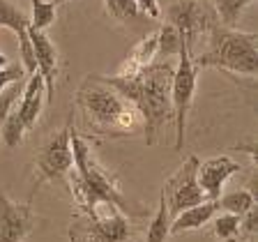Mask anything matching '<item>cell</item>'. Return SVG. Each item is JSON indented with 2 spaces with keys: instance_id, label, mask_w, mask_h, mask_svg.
Segmentation results:
<instances>
[{
  "instance_id": "cell-1",
  "label": "cell",
  "mask_w": 258,
  "mask_h": 242,
  "mask_svg": "<svg viewBox=\"0 0 258 242\" xmlns=\"http://www.w3.org/2000/svg\"><path fill=\"white\" fill-rule=\"evenodd\" d=\"M72 152H74V166H72L70 175H67V183H70V192L74 194L76 205H79V212L92 217L97 215L99 208H118L122 210L124 215L129 217H143L148 215V210H134L132 203L122 196L118 187V177L108 173L106 168L99 164V159L95 157V150L88 139H83L81 134L74 132V125H72Z\"/></svg>"
},
{
  "instance_id": "cell-2",
  "label": "cell",
  "mask_w": 258,
  "mask_h": 242,
  "mask_svg": "<svg viewBox=\"0 0 258 242\" xmlns=\"http://www.w3.org/2000/svg\"><path fill=\"white\" fill-rule=\"evenodd\" d=\"M104 83L118 90L132 106L139 111L143 120L145 143L155 145L159 129L173 120V104H171V81H173V65L171 63H152L141 74L124 79V76H99Z\"/></svg>"
},
{
  "instance_id": "cell-3",
  "label": "cell",
  "mask_w": 258,
  "mask_h": 242,
  "mask_svg": "<svg viewBox=\"0 0 258 242\" xmlns=\"http://www.w3.org/2000/svg\"><path fill=\"white\" fill-rule=\"evenodd\" d=\"M76 104L88 120V127L102 136H132L143 132V120L139 111L104 83L99 76H88L76 92Z\"/></svg>"
},
{
  "instance_id": "cell-4",
  "label": "cell",
  "mask_w": 258,
  "mask_h": 242,
  "mask_svg": "<svg viewBox=\"0 0 258 242\" xmlns=\"http://www.w3.org/2000/svg\"><path fill=\"white\" fill-rule=\"evenodd\" d=\"M210 48L203 55L194 58L196 67H217L221 72L253 79L258 70V46L256 32H242L237 28L208 26Z\"/></svg>"
},
{
  "instance_id": "cell-5",
  "label": "cell",
  "mask_w": 258,
  "mask_h": 242,
  "mask_svg": "<svg viewBox=\"0 0 258 242\" xmlns=\"http://www.w3.org/2000/svg\"><path fill=\"white\" fill-rule=\"evenodd\" d=\"M70 242H139V228L118 208H106L104 215L97 210L92 217L76 212L70 224Z\"/></svg>"
},
{
  "instance_id": "cell-6",
  "label": "cell",
  "mask_w": 258,
  "mask_h": 242,
  "mask_svg": "<svg viewBox=\"0 0 258 242\" xmlns=\"http://www.w3.org/2000/svg\"><path fill=\"white\" fill-rule=\"evenodd\" d=\"M177 58H180V63L173 70V81H171V104H173V120H175V150L182 152L189 108L194 104V92H196L199 67L194 65V55L189 51L187 42H182V48H180Z\"/></svg>"
},
{
  "instance_id": "cell-7",
  "label": "cell",
  "mask_w": 258,
  "mask_h": 242,
  "mask_svg": "<svg viewBox=\"0 0 258 242\" xmlns=\"http://www.w3.org/2000/svg\"><path fill=\"white\" fill-rule=\"evenodd\" d=\"M72 123L64 129H60L55 136L46 141L42 145V150L35 157V168H37V180L32 185V194L30 201L35 199V194L39 192L44 183H51V180H67L72 166H74V152H72Z\"/></svg>"
},
{
  "instance_id": "cell-8",
  "label": "cell",
  "mask_w": 258,
  "mask_h": 242,
  "mask_svg": "<svg viewBox=\"0 0 258 242\" xmlns=\"http://www.w3.org/2000/svg\"><path fill=\"white\" fill-rule=\"evenodd\" d=\"M196 171H199V159L194 155H189L187 159H184L182 166L177 168L166 183H164L161 199L166 203V210H168V217H171V219H175L182 210L208 201L203 189H201V185H199Z\"/></svg>"
},
{
  "instance_id": "cell-9",
  "label": "cell",
  "mask_w": 258,
  "mask_h": 242,
  "mask_svg": "<svg viewBox=\"0 0 258 242\" xmlns=\"http://www.w3.org/2000/svg\"><path fill=\"white\" fill-rule=\"evenodd\" d=\"M35 224L37 217L32 212L30 201L16 203L0 192V242H23L35 231Z\"/></svg>"
},
{
  "instance_id": "cell-10",
  "label": "cell",
  "mask_w": 258,
  "mask_h": 242,
  "mask_svg": "<svg viewBox=\"0 0 258 242\" xmlns=\"http://www.w3.org/2000/svg\"><path fill=\"white\" fill-rule=\"evenodd\" d=\"M237 171H242V166L237 161H233L228 155H219L212 159H205L203 164H199V185L203 189L205 199L208 201H217L224 192V185L228 183V177H233Z\"/></svg>"
},
{
  "instance_id": "cell-11",
  "label": "cell",
  "mask_w": 258,
  "mask_h": 242,
  "mask_svg": "<svg viewBox=\"0 0 258 242\" xmlns=\"http://www.w3.org/2000/svg\"><path fill=\"white\" fill-rule=\"evenodd\" d=\"M0 26L10 28L16 37H19V53H21V60H23V70H26L28 76L35 74V72H37V65H35L32 44H30V39H28L30 19H28L12 0H0Z\"/></svg>"
},
{
  "instance_id": "cell-12",
  "label": "cell",
  "mask_w": 258,
  "mask_h": 242,
  "mask_svg": "<svg viewBox=\"0 0 258 242\" xmlns=\"http://www.w3.org/2000/svg\"><path fill=\"white\" fill-rule=\"evenodd\" d=\"M28 39L32 44L37 74L42 76L44 88H46V99L51 102L55 92V76H58V51H55L53 42L46 37V32H35L28 28Z\"/></svg>"
},
{
  "instance_id": "cell-13",
  "label": "cell",
  "mask_w": 258,
  "mask_h": 242,
  "mask_svg": "<svg viewBox=\"0 0 258 242\" xmlns=\"http://www.w3.org/2000/svg\"><path fill=\"white\" fill-rule=\"evenodd\" d=\"M168 23L187 39L189 51H191V44L196 39V35H199V30L203 28V23L210 26L203 7L196 0H177V3H171V7H168Z\"/></svg>"
},
{
  "instance_id": "cell-14",
  "label": "cell",
  "mask_w": 258,
  "mask_h": 242,
  "mask_svg": "<svg viewBox=\"0 0 258 242\" xmlns=\"http://www.w3.org/2000/svg\"><path fill=\"white\" fill-rule=\"evenodd\" d=\"M44 102H46V88H44L42 76L35 72L26 79V86H23L21 99H19V108H16V115L21 118L26 132L35 129V125L39 123V115H42Z\"/></svg>"
},
{
  "instance_id": "cell-15",
  "label": "cell",
  "mask_w": 258,
  "mask_h": 242,
  "mask_svg": "<svg viewBox=\"0 0 258 242\" xmlns=\"http://www.w3.org/2000/svg\"><path fill=\"white\" fill-rule=\"evenodd\" d=\"M157 55V32L143 37L134 48L132 53L124 58V63L120 65V72L115 76H124V79H132V76L141 74L145 67H150L152 60Z\"/></svg>"
},
{
  "instance_id": "cell-16",
  "label": "cell",
  "mask_w": 258,
  "mask_h": 242,
  "mask_svg": "<svg viewBox=\"0 0 258 242\" xmlns=\"http://www.w3.org/2000/svg\"><path fill=\"white\" fill-rule=\"evenodd\" d=\"M217 201H203L199 205H191V208L182 210L175 219H171V233L177 235V233H187V231H199L208 224L217 212Z\"/></svg>"
},
{
  "instance_id": "cell-17",
  "label": "cell",
  "mask_w": 258,
  "mask_h": 242,
  "mask_svg": "<svg viewBox=\"0 0 258 242\" xmlns=\"http://www.w3.org/2000/svg\"><path fill=\"white\" fill-rule=\"evenodd\" d=\"M168 235H171V217H168L164 199L159 196V205H157V212L150 219V226H148V233H145L143 242H166Z\"/></svg>"
},
{
  "instance_id": "cell-18",
  "label": "cell",
  "mask_w": 258,
  "mask_h": 242,
  "mask_svg": "<svg viewBox=\"0 0 258 242\" xmlns=\"http://www.w3.org/2000/svg\"><path fill=\"white\" fill-rule=\"evenodd\" d=\"M253 205H256V196H253V192H247V189H237V192H231L217 199V208L237 217H242Z\"/></svg>"
},
{
  "instance_id": "cell-19",
  "label": "cell",
  "mask_w": 258,
  "mask_h": 242,
  "mask_svg": "<svg viewBox=\"0 0 258 242\" xmlns=\"http://www.w3.org/2000/svg\"><path fill=\"white\" fill-rule=\"evenodd\" d=\"M182 42H187V39H184L171 23H166V26H161L159 30H157V53H161L164 58H171V55L180 53Z\"/></svg>"
},
{
  "instance_id": "cell-20",
  "label": "cell",
  "mask_w": 258,
  "mask_h": 242,
  "mask_svg": "<svg viewBox=\"0 0 258 242\" xmlns=\"http://www.w3.org/2000/svg\"><path fill=\"white\" fill-rule=\"evenodd\" d=\"M32 5V19H30V30L44 32L51 23L55 21V5L53 0H30Z\"/></svg>"
},
{
  "instance_id": "cell-21",
  "label": "cell",
  "mask_w": 258,
  "mask_h": 242,
  "mask_svg": "<svg viewBox=\"0 0 258 242\" xmlns=\"http://www.w3.org/2000/svg\"><path fill=\"white\" fill-rule=\"evenodd\" d=\"M253 3V0H215V10L221 19V26L224 28H235L240 21L244 7Z\"/></svg>"
},
{
  "instance_id": "cell-22",
  "label": "cell",
  "mask_w": 258,
  "mask_h": 242,
  "mask_svg": "<svg viewBox=\"0 0 258 242\" xmlns=\"http://www.w3.org/2000/svg\"><path fill=\"white\" fill-rule=\"evenodd\" d=\"M215 235L221 242H235L240 237V217L224 212L215 219Z\"/></svg>"
},
{
  "instance_id": "cell-23",
  "label": "cell",
  "mask_w": 258,
  "mask_h": 242,
  "mask_svg": "<svg viewBox=\"0 0 258 242\" xmlns=\"http://www.w3.org/2000/svg\"><path fill=\"white\" fill-rule=\"evenodd\" d=\"M0 132H3V139H5L7 148H16V145L23 141V136H26V127H23L21 118L16 115V111H12L5 118V123L0 125Z\"/></svg>"
},
{
  "instance_id": "cell-24",
  "label": "cell",
  "mask_w": 258,
  "mask_h": 242,
  "mask_svg": "<svg viewBox=\"0 0 258 242\" xmlns=\"http://www.w3.org/2000/svg\"><path fill=\"white\" fill-rule=\"evenodd\" d=\"M106 5V12L115 19V21H134L139 16V10H136V3L134 0H104Z\"/></svg>"
},
{
  "instance_id": "cell-25",
  "label": "cell",
  "mask_w": 258,
  "mask_h": 242,
  "mask_svg": "<svg viewBox=\"0 0 258 242\" xmlns=\"http://www.w3.org/2000/svg\"><path fill=\"white\" fill-rule=\"evenodd\" d=\"M28 74L23 70V65H7L5 70H0V92L5 90L7 86L16 83V81H26Z\"/></svg>"
},
{
  "instance_id": "cell-26",
  "label": "cell",
  "mask_w": 258,
  "mask_h": 242,
  "mask_svg": "<svg viewBox=\"0 0 258 242\" xmlns=\"http://www.w3.org/2000/svg\"><path fill=\"white\" fill-rule=\"evenodd\" d=\"M256 224H258V210L256 205L249 208L244 215L240 217V237L244 235L249 242H253V235H256Z\"/></svg>"
},
{
  "instance_id": "cell-27",
  "label": "cell",
  "mask_w": 258,
  "mask_h": 242,
  "mask_svg": "<svg viewBox=\"0 0 258 242\" xmlns=\"http://www.w3.org/2000/svg\"><path fill=\"white\" fill-rule=\"evenodd\" d=\"M136 3V10L139 12H143V14H148L150 19H157L159 16V3L157 0H134Z\"/></svg>"
},
{
  "instance_id": "cell-28",
  "label": "cell",
  "mask_w": 258,
  "mask_h": 242,
  "mask_svg": "<svg viewBox=\"0 0 258 242\" xmlns=\"http://www.w3.org/2000/svg\"><path fill=\"white\" fill-rule=\"evenodd\" d=\"M62 3H70V0H53V5H62Z\"/></svg>"
},
{
  "instance_id": "cell-29",
  "label": "cell",
  "mask_w": 258,
  "mask_h": 242,
  "mask_svg": "<svg viewBox=\"0 0 258 242\" xmlns=\"http://www.w3.org/2000/svg\"><path fill=\"white\" fill-rule=\"evenodd\" d=\"M168 3H177V0H168Z\"/></svg>"
}]
</instances>
